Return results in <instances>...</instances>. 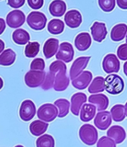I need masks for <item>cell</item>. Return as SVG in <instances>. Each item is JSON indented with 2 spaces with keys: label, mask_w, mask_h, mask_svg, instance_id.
<instances>
[{
  "label": "cell",
  "mask_w": 127,
  "mask_h": 147,
  "mask_svg": "<svg viewBox=\"0 0 127 147\" xmlns=\"http://www.w3.org/2000/svg\"><path fill=\"white\" fill-rule=\"evenodd\" d=\"M67 67L64 62L60 60L54 61L50 65L49 71L54 74V89L57 92H63L69 86V77L66 74Z\"/></svg>",
  "instance_id": "cell-1"
},
{
  "label": "cell",
  "mask_w": 127,
  "mask_h": 147,
  "mask_svg": "<svg viewBox=\"0 0 127 147\" xmlns=\"http://www.w3.org/2000/svg\"><path fill=\"white\" fill-rule=\"evenodd\" d=\"M124 81L116 74H111L105 79V90L110 94L117 95L124 89Z\"/></svg>",
  "instance_id": "cell-2"
},
{
  "label": "cell",
  "mask_w": 127,
  "mask_h": 147,
  "mask_svg": "<svg viewBox=\"0 0 127 147\" xmlns=\"http://www.w3.org/2000/svg\"><path fill=\"white\" fill-rule=\"evenodd\" d=\"M79 136L86 145L93 146L97 141L98 132L96 128L91 124H84L80 129Z\"/></svg>",
  "instance_id": "cell-3"
},
{
  "label": "cell",
  "mask_w": 127,
  "mask_h": 147,
  "mask_svg": "<svg viewBox=\"0 0 127 147\" xmlns=\"http://www.w3.org/2000/svg\"><path fill=\"white\" fill-rule=\"evenodd\" d=\"M37 117L46 123L51 122L58 117V109L55 105L51 103L43 104L38 109Z\"/></svg>",
  "instance_id": "cell-4"
},
{
  "label": "cell",
  "mask_w": 127,
  "mask_h": 147,
  "mask_svg": "<svg viewBox=\"0 0 127 147\" xmlns=\"http://www.w3.org/2000/svg\"><path fill=\"white\" fill-rule=\"evenodd\" d=\"M27 23L30 28L35 31H41L45 28L47 23V18L44 13L39 11H32L28 16Z\"/></svg>",
  "instance_id": "cell-5"
},
{
  "label": "cell",
  "mask_w": 127,
  "mask_h": 147,
  "mask_svg": "<svg viewBox=\"0 0 127 147\" xmlns=\"http://www.w3.org/2000/svg\"><path fill=\"white\" fill-rule=\"evenodd\" d=\"M46 72L44 71L30 70L25 76V84L30 88H36L41 86L45 80Z\"/></svg>",
  "instance_id": "cell-6"
},
{
  "label": "cell",
  "mask_w": 127,
  "mask_h": 147,
  "mask_svg": "<svg viewBox=\"0 0 127 147\" xmlns=\"http://www.w3.org/2000/svg\"><path fill=\"white\" fill-rule=\"evenodd\" d=\"M102 65L106 74L118 73L120 71V63L115 54H109L103 58Z\"/></svg>",
  "instance_id": "cell-7"
},
{
  "label": "cell",
  "mask_w": 127,
  "mask_h": 147,
  "mask_svg": "<svg viewBox=\"0 0 127 147\" xmlns=\"http://www.w3.org/2000/svg\"><path fill=\"white\" fill-rule=\"evenodd\" d=\"M74 55V51L71 43L64 42H62L58 49V52L56 54V58L58 60L64 63H70L72 61Z\"/></svg>",
  "instance_id": "cell-8"
},
{
  "label": "cell",
  "mask_w": 127,
  "mask_h": 147,
  "mask_svg": "<svg viewBox=\"0 0 127 147\" xmlns=\"http://www.w3.org/2000/svg\"><path fill=\"white\" fill-rule=\"evenodd\" d=\"M36 115V106L33 101L25 100L22 102L20 109V118L23 121H30Z\"/></svg>",
  "instance_id": "cell-9"
},
{
  "label": "cell",
  "mask_w": 127,
  "mask_h": 147,
  "mask_svg": "<svg viewBox=\"0 0 127 147\" xmlns=\"http://www.w3.org/2000/svg\"><path fill=\"white\" fill-rule=\"evenodd\" d=\"M91 57H80L76 59L74 61L70 68V78L72 80L75 79L80 74H82V71L86 68L88 62H89Z\"/></svg>",
  "instance_id": "cell-10"
},
{
  "label": "cell",
  "mask_w": 127,
  "mask_h": 147,
  "mask_svg": "<svg viewBox=\"0 0 127 147\" xmlns=\"http://www.w3.org/2000/svg\"><path fill=\"white\" fill-rule=\"evenodd\" d=\"M25 15L20 10H14L7 15L6 22L11 28H17L25 23Z\"/></svg>",
  "instance_id": "cell-11"
},
{
  "label": "cell",
  "mask_w": 127,
  "mask_h": 147,
  "mask_svg": "<svg viewBox=\"0 0 127 147\" xmlns=\"http://www.w3.org/2000/svg\"><path fill=\"white\" fill-rule=\"evenodd\" d=\"M94 123L97 129L100 130H106L111 124V115L108 111L98 112L95 116Z\"/></svg>",
  "instance_id": "cell-12"
},
{
  "label": "cell",
  "mask_w": 127,
  "mask_h": 147,
  "mask_svg": "<svg viewBox=\"0 0 127 147\" xmlns=\"http://www.w3.org/2000/svg\"><path fill=\"white\" fill-rule=\"evenodd\" d=\"M92 80V74L89 71H82L78 77L72 80V86L75 88L79 90L86 89Z\"/></svg>",
  "instance_id": "cell-13"
},
{
  "label": "cell",
  "mask_w": 127,
  "mask_h": 147,
  "mask_svg": "<svg viewBox=\"0 0 127 147\" xmlns=\"http://www.w3.org/2000/svg\"><path fill=\"white\" fill-rule=\"evenodd\" d=\"M91 36L94 40L97 42H101L105 40L107 35V29H106V24L103 22H95L93 25L91 27Z\"/></svg>",
  "instance_id": "cell-14"
},
{
  "label": "cell",
  "mask_w": 127,
  "mask_h": 147,
  "mask_svg": "<svg viewBox=\"0 0 127 147\" xmlns=\"http://www.w3.org/2000/svg\"><path fill=\"white\" fill-rule=\"evenodd\" d=\"M86 100L87 96L84 93L78 92L72 95L71 98V111L74 115L78 116L81 109V106L86 103Z\"/></svg>",
  "instance_id": "cell-15"
},
{
  "label": "cell",
  "mask_w": 127,
  "mask_h": 147,
  "mask_svg": "<svg viewBox=\"0 0 127 147\" xmlns=\"http://www.w3.org/2000/svg\"><path fill=\"white\" fill-rule=\"evenodd\" d=\"M65 22L71 28H77L82 23V15L77 10H71L65 15Z\"/></svg>",
  "instance_id": "cell-16"
},
{
  "label": "cell",
  "mask_w": 127,
  "mask_h": 147,
  "mask_svg": "<svg viewBox=\"0 0 127 147\" xmlns=\"http://www.w3.org/2000/svg\"><path fill=\"white\" fill-rule=\"evenodd\" d=\"M91 45V38L90 34L87 32L79 34L74 40V45L77 50L80 51L88 50Z\"/></svg>",
  "instance_id": "cell-17"
},
{
  "label": "cell",
  "mask_w": 127,
  "mask_h": 147,
  "mask_svg": "<svg viewBox=\"0 0 127 147\" xmlns=\"http://www.w3.org/2000/svg\"><path fill=\"white\" fill-rule=\"evenodd\" d=\"M88 102L97 106V111H105L109 104V100L107 96L103 94H92L88 97Z\"/></svg>",
  "instance_id": "cell-18"
},
{
  "label": "cell",
  "mask_w": 127,
  "mask_h": 147,
  "mask_svg": "<svg viewBox=\"0 0 127 147\" xmlns=\"http://www.w3.org/2000/svg\"><path fill=\"white\" fill-rule=\"evenodd\" d=\"M107 136L111 138L116 144H121L126 139L125 129L120 126H113L107 131Z\"/></svg>",
  "instance_id": "cell-19"
},
{
  "label": "cell",
  "mask_w": 127,
  "mask_h": 147,
  "mask_svg": "<svg viewBox=\"0 0 127 147\" xmlns=\"http://www.w3.org/2000/svg\"><path fill=\"white\" fill-rule=\"evenodd\" d=\"M59 49V40L55 38L47 40L43 46V54L46 59H50L54 56Z\"/></svg>",
  "instance_id": "cell-20"
},
{
  "label": "cell",
  "mask_w": 127,
  "mask_h": 147,
  "mask_svg": "<svg viewBox=\"0 0 127 147\" xmlns=\"http://www.w3.org/2000/svg\"><path fill=\"white\" fill-rule=\"evenodd\" d=\"M66 11V4L62 0H54L49 5V12L53 16L60 17Z\"/></svg>",
  "instance_id": "cell-21"
},
{
  "label": "cell",
  "mask_w": 127,
  "mask_h": 147,
  "mask_svg": "<svg viewBox=\"0 0 127 147\" xmlns=\"http://www.w3.org/2000/svg\"><path fill=\"white\" fill-rule=\"evenodd\" d=\"M96 107L89 103H84L80 109V117L82 122H88L94 118L96 114Z\"/></svg>",
  "instance_id": "cell-22"
},
{
  "label": "cell",
  "mask_w": 127,
  "mask_h": 147,
  "mask_svg": "<svg viewBox=\"0 0 127 147\" xmlns=\"http://www.w3.org/2000/svg\"><path fill=\"white\" fill-rule=\"evenodd\" d=\"M127 34V25L124 23L118 24L111 31V39L115 42H120L125 38Z\"/></svg>",
  "instance_id": "cell-23"
},
{
  "label": "cell",
  "mask_w": 127,
  "mask_h": 147,
  "mask_svg": "<svg viewBox=\"0 0 127 147\" xmlns=\"http://www.w3.org/2000/svg\"><path fill=\"white\" fill-rule=\"evenodd\" d=\"M48 127H49L48 123L44 122L43 120L41 121V120H36L35 121H33L30 124L29 129H30V133L34 136H41L47 131Z\"/></svg>",
  "instance_id": "cell-24"
},
{
  "label": "cell",
  "mask_w": 127,
  "mask_h": 147,
  "mask_svg": "<svg viewBox=\"0 0 127 147\" xmlns=\"http://www.w3.org/2000/svg\"><path fill=\"white\" fill-rule=\"evenodd\" d=\"M12 39L18 45H25L30 41V34L24 29H16L13 33Z\"/></svg>",
  "instance_id": "cell-25"
},
{
  "label": "cell",
  "mask_w": 127,
  "mask_h": 147,
  "mask_svg": "<svg viewBox=\"0 0 127 147\" xmlns=\"http://www.w3.org/2000/svg\"><path fill=\"white\" fill-rule=\"evenodd\" d=\"M16 53L11 49L4 50L3 52L0 54V65L9 66L14 64L16 60Z\"/></svg>",
  "instance_id": "cell-26"
},
{
  "label": "cell",
  "mask_w": 127,
  "mask_h": 147,
  "mask_svg": "<svg viewBox=\"0 0 127 147\" xmlns=\"http://www.w3.org/2000/svg\"><path fill=\"white\" fill-rule=\"evenodd\" d=\"M105 90V79L103 77H96L91 81V85L88 88V92L91 94L99 93Z\"/></svg>",
  "instance_id": "cell-27"
},
{
  "label": "cell",
  "mask_w": 127,
  "mask_h": 147,
  "mask_svg": "<svg viewBox=\"0 0 127 147\" xmlns=\"http://www.w3.org/2000/svg\"><path fill=\"white\" fill-rule=\"evenodd\" d=\"M65 28V24L62 20L54 19L51 20L48 24V31L51 34L58 35L63 32Z\"/></svg>",
  "instance_id": "cell-28"
},
{
  "label": "cell",
  "mask_w": 127,
  "mask_h": 147,
  "mask_svg": "<svg viewBox=\"0 0 127 147\" xmlns=\"http://www.w3.org/2000/svg\"><path fill=\"white\" fill-rule=\"evenodd\" d=\"M111 117L115 122H121L126 117L125 106L121 104H118L113 106L111 109Z\"/></svg>",
  "instance_id": "cell-29"
},
{
  "label": "cell",
  "mask_w": 127,
  "mask_h": 147,
  "mask_svg": "<svg viewBox=\"0 0 127 147\" xmlns=\"http://www.w3.org/2000/svg\"><path fill=\"white\" fill-rule=\"evenodd\" d=\"M54 105L57 107L59 111L58 117L60 118L66 116L69 112L70 102L66 99H58L54 102Z\"/></svg>",
  "instance_id": "cell-30"
},
{
  "label": "cell",
  "mask_w": 127,
  "mask_h": 147,
  "mask_svg": "<svg viewBox=\"0 0 127 147\" xmlns=\"http://www.w3.org/2000/svg\"><path fill=\"white\" fill-rule=\"evenodd\" d=\"M36 145V147H54L55 142L51 135L45 134L37 138Z\"/></svg>",
  "instance_id": "cell-31"
},
{
  "label": "cell",
  "mask_w": 127,
  "mask_h": 147,
  "mask_svg": "<svg viewBox=\"0 0 127 147\" xmlns=\"http://www.w3.org/2000/svg\"><path fill=\"white\" fill-rule=\"evenodd\" d=\"M40 45L37 42H29L25 49V54L28 58H34L38 54L39 51Z\"/></svg>",
  "instance_id": "cell-32"
},
{
  "label": "cell",
  "mask_w": 127,
  "mask_h": 147,
  "mask_svg": "<svg viewBox=\"0 0 127 147\" xmlns=\"http://www.w3.org/2000/svg\"><path fill=\"white\" fill-rule=\"evenodd\" d=\"M98 5L104 12H111L115 7V0H98Z\"/></svg>",
  "instance_id": "cell-33"
},
{
  "label": "cell",
  "mask_w": 127,
  "mask_h": 147,
  "mask_svg": "<svg viewBox=\"0 0 127 147\" xmlns=\"http://www.w3.org/2000/svg\"><path fill=\"white\" fill-rule=\"evenodd\" d=\"M54 74L51 72L49 71V73H46L45 80L42 84L41 87L43 90H49L54 87Z\"/></svg>",
  "instance_id": "cell-34"
},
{
  "label": "cell",
  "mask_w": 127,
  "mask_h": 147,
  "mask_svg": "<svg viewBox=\"0 0 127 147\" xmlns=\"http://www.w3.org/2000/svg\"><path fill=\"white\" fill-rule=\"evenodd\" d=\"M97 147H116V143L108 136H103L97 141Z\"/></svg>",
  "instance_id": "cell-35"
},
{
  "label": "cell",
  "mask_w": 127,
  "mask_h": 147,
  "mask_svg": "<svg viewBox=\"0 0 127 147\" xmlns=\"http://www.w3.org/2000/svg\"><path fill=\"white\" fill-rule=\"evenodd\" d=\"M45 63L44 59L42 58H36L30 63V70L44 71Z\"/></svg>",
  "instance_id": "cell-36"
},
{
  "label": "cell",
  "mask_w": 127,
  "mask_h": 147,
  "mask_svg": "<svg viewBox=\"0 0 127 147\" xmlns=\"http://www.w3.org/2000/svg\"><path fill=\"white\" fill-rule=\"evenodd\" d=\"M126 44L120 45L118 47V51H117V56L121 60L126 61L127 60V38L126 39Z\"/></svg>",
  "instance_id": "cell-37"
},
{
  "label": "cell",
  "mask_w": 127,
  "mask_h": 147,
  "mask_svg": "<svg viewBox=\"0 0 127 147\" xmlns=\"http://www.w3.org/2000/svg\"><path fill=\"white\" fill-rule=\"evenodd\" d=\"M28 4L30 8L38 10L40 9L43 6L44 0H28Z\"/></svg>",
  "instance_id": "cell-38"
},
{
  "label": "cell",
  "mask_w": 127,
  "mask_h": 147,
  "mask_svg": "<svg viewBox=\"0 0 127 147\" xmlns=\"http://www.w3.org/2000/svg\"><path fill=\"white\" fill-rule=\"evenodd\" d=\"M25 2V0H8L7 1V5L11 6L12 8H20L22 6L24 5Z\"/></svg>",
  "instance_id": "cell-39"
},
{
  "label": "cell",
  "mask_w": 127,
  "mask_h": 147,
  "mask_svg": "<svg viewBox=\"0 0 127 147\" xmlns=\"http://www.w3.org/2000/svg\"><path fill=\"white\" fill-rule=\"evenodd\" d=\"M118 7L123 10H127V0H117Z\"/></svg>",
  "instance_id": "cell-40"
},
{
  "label": "cell",
  "mask_w": 127,
  "mask_h": 147,
  "mask_svg": "<svg viewBox=\"0 0 127 147\" xmlns=\"http://www.w3.org/2000/svg\"><path fill=\"white\" fill-rule=\"evenodd\" d=\"M5 21L2 18H0V35L3 34V32L5 30Z\"/></svg>",
  "instance_id": "cell-41"
},
{
  "label": "cell",
  "mask_w": 127,
  "mask_h": 147,
  "mask_svg": "<svg viewBox=\"0 0 127 147\" xmlns=\"http://www.w3.org/2000/svg\"><path fill=\"white\" fill-rule=\"evenodd\" d=\"M4 49H5V42L2 40H0V54L4 51Z\"/></svg>",
  "instance_id": "cell-42"
},
{
  "label": "cell",
  "mask_w": 127,
  "mask_h": 147,
  "mask_svg": "<svg viewBox=\"0 0 127 147\" xmlns=\"http://www.w3.org/2000/svg\"><path fill=\"white\" fill-rule=\"evenodd\" d=\"M124 72L125 74V75L127 77V60L126 62H125L124 65Z\"/></svg>",
  "instance_id": "cell-43"
},
{
  "label": "cell",
  "mask_w": 127,
  "mask_h": 147,
  "mask_svg": "<svg viewBox=\"0 0 127 147\" xmlns=\"http://www.w3.org/2000/svg\"><path fill=\"white\" fill-rule=\"evenodd\" d=\"M3 85H4V82H3V80L0 77V90L2 89V87H3Z\"/></svg>",
  "instance_id": "cell-44"
},
{
  "label": "cell",
  "mask_w": 127,
  "mask_h": 147,
  "mask_svg": "<svg viewBox=\"0 0 127 147\" xmlns=\"http://www.w3.org/2000/svg\"><path fill=\"white\" fill-rule=\"evenodd\" d=\"M125 111H126V116L127 117V102L125 105Z\"/></svg>",
  "instance_id": "cell-45"
},
{
  "label": "cell",
  "mask_w": 127,
  "mask_h": 147,
  "mask_svg": "<svg viewBox=\"0 0 127 147\" xmlns=\"http://www.w3.org/2000/svg\"><path fill=\"white\" fill-rule=\"evenodd\" d=\"M15 147H24V146H22V145H17V146H16Z\"/></svg>",
  "instance_id": "cell-46"
},
{
  "label": "cell",
  "mask_w": 127,
  "mask_h": 147,
  "mask_svg": "<svg viewBox=\"0 0 127 147\" xmlns=\"http://www.w3.org/2000/svg\"><path fill=\"white\" fill-rule=\"evenodd\" d=\"M126 36H127V35H126Z\"/></svg>",
  "instance_id": "cell-47"
}]
</instances>
